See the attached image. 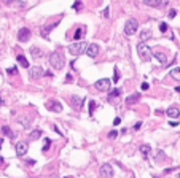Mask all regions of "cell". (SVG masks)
<instances>
[{
	"label": "cell",
	"mask_w": 180,
	"mask_h": 178,
	"mask_svg": "<svg viewBox=\"0 0 180 178\" xmlns=\"http://www.w3.org/2000/svg\"><path fill=\"white\" fill-rule=\"evenodd\" d=\"M171 76H172V78H175V80H180V69H179V67L171 70Z\"/></svg>",
	"instance_id": "cell-27"
},
{
	"label": "cell",
	"mask_w": 180,
	"mask_h": 178,
	"mask_svg": "<svg viewBox=\"0 0 180 178\" xmlns=\"http://www.w3.org/2000/svg\"><path fill=\"white\" fill-rule=\"evenodd\" d=\"M56 26H57V22H54V24H48V26H45V27L40 30V32H42V37H43V38H48V32H50V30H53L54 27H56Z\"/></svg>",
	"instance_id": "cell-15"
},
{
	"label": "cell",
	"mask_w": 180,
	"mask_h": 178,
	"mask_svg": "<svg viewBox=\"0 0 180 178\" xmlns=\"http://www.w3.org/2000/svg\"><path fill=\"white\" fill-rule=\"evenodd\" d=\"M108 16H110V10H108V6H107V8L104 10V18H108Z\"/></svg>",
	"instance_id": "cell-36"
},
{
	"label": "cell",
	"mask_w": 180,
	"mask_h": 178,
	"mask_svg": "<svg viewBox=\"0 0 180 178\" xmlns=\"http://www.w3.org/2000/svg\"><path fill=\"white\" fill-rule=\"evenodd\" d=\"M120 123H121V119H120V118H115V121H113V126H118Z\"/></svg>",
	"instance_id": "cell-38"
},
{
	"label": "cell",
	"mask_w": 180,
	"mask_h": 178,
	"mask_svg": "<svg viewBox=\"0 0 180 178\" xmlns=\"http://www.w3.org/2000/svg\"><path fill=\"white\" fill-rule=\"evenodd\" d=\"M142 89L147 91V89H148V83H142Z\"/></svg>",
	"instance_id": "cell-39"
},
{
	"label": "cell",
	"mask_w": 180,
	"mask_h": 178,
	"mask_svg": "<svg viewBox=\"0 0 180 178\" xmlns=\"http://www.w3.org/2000/svg\"><path fill=\"white\" fill-rule=\"evenodd\" d=\"M166 115H167L169 118H179L180 112H179V108H177V107H171V108H167V110H166Z\"/></svg>",
	"instance_id": "cell-14"
},
{
	"label": "cell",
	"mask_w": 180,
	"mask_h": 178,
	"mask_svg": "<svg viewBox=\"0 0 180 178\" xmlns=\"http://www.w3.org/2000/svg\"><path fill=\"white\" fill-rule=\"evenodd\" d=\"M117 135H118L117 130H110V132H108V139H117Z\"/></svg>",
	"instance_id": "cell-32"
},
{
	"label": "cell",
	"mask_w": 180,
	"mask_h": 178,
	"mask_svg": "<svg viewBox=\"0 0 180 178\" xmlns=\"http://www.w3.org/2000/svg\"><path fill=\"white\" fill-rule=\"evenodd\" d=\"M46 108L51 110V112H56V113L62 112V105H61V102H57V100H51V102H48V103H46Z\"/></svg>",
	"instance_id": "cell-10"
},
{
	"label": "cell",
	"mask_w": 180,
	"mask_h": 178,
	"mask_svg": "<svg viewBox=\"0 0 180 178\" xmlns=\"http://www.w3.org/2000/svg\"><path fill=\"white\" fill-rule=\"evenodd\" d=\"M137 51H139V56H140V59L144 60V62H148V60L151 59V49L148 48L147 45H144V43H139L137 46Z\"/></svg>",
	"instance_id": "cell-4"
},
{
	"label": "cell",
	"mask_w": 180,
	"mask_h": 178,
	"mask_svg": "<svg viewBox=\"0 0 180 178\" xmlns=\"http://www.w3.org/2000/svg\"><path fill=\"white\" fill-rule=\"evenodd\" d=\"M64 64H66V57H64V54L61 51H54L50 54V65H51L54 70L64 69Z\"/></svg>",
	"instance_id": "cell-1"
},
{
	"label": "cell",
	"mask_w": 180,
	"mask_h": 178,
	"mask_svg": "<svg viewBox=\"0 0 180 178\" xmlns=\"http://www.w3.org/2000/svg\"><path fill=\"white\" fill-rule=\"evenodd\" d=\"M139 100H140V94L139 92H134V94H131L129 97H126V103L128 105H134V103H137Z\"/></svg>",
	"instance_id": "cell-13"
},
{
	"label": "cell",
	"mask_w": 180,
	"mask_h": 178,
	"mask_svg": "<svg viewBox=\"0 0 180 178\" xmlns=\"http://www.w3.org/2000/svg\"><path fill=\"white\" fill-rule=\"evenodd\" d=\"M167 29L169 27H167V24H166V22H161V24H159V30H161V32H166Z\"/></svg>",
	"instance_id": "cell-30"
},
{
	"label": "cell",
	"mask_w": 180,
	"mask_h": 178,
	"mask_svg": "<svg viewBox=\"0 0 180 178\" xmlns=\"http://www.w3.org/2000/svg\"><path fill=\"white\" fill-rule=\"evenodd\" d=\"M27 150H29V145H27L26 142H18L16 143V154L18 156H24L27 153Z\"/></svg>",
	"instance_id": "cell-11"
},
{
	"label": "cell",
	"mask_w": 180,
	"mask_h": 178,
	"mask_svg": "<svg viewBox=\"0 0 180 178\" xmlns=\"http://www.w3.org/2000/svg\"><path fill=\"white\" fill-rule=\"evenodd\" d=\"M42 130H40V129H35V130H32V132H30V135H29V139L30 140H38L40 139V137H42Z\"/></svg>",
	"instance_id": "cell-19"
},
{
	"label": "cell",
	"mask_w": 180,
	"mask_h": 178,
	"mask_svg": "<svg viewBox=\"0 0 180 178\" xmlns=\"http://www.w3.org/2000/svg\"><path fill=\"white\" fill-rule=\"evenodd\" d=\"M3 162H5V161H3V157H0V166H2Z\"/></svg>",
	"instance_id": "cell-42"
},
{
	"label": "cell",
	"mask_w": 180,
	"mask_h": 178,
	"mask_svg": "<svg viewBox=\"0 0 180 178\" xmlns=\"http://www.w3.org/2000/svg\"><path fill=\"white\" fill-rule=\"evenodd\" d=\"M99 51H100V48H99L97 43H91V45H88V48H86V54L89 56V57H96V56L99 54Z\"/></svg>",
	"instance_id": "cell-9"
},
{
	"label": "cell",
	"mask_w": 180,
	"mask_h": 178,
	"mask_svg": "<svg viewBox=\"0 0 180 178\" xmlns=\"http://www.w3.org/2000/svg\"><path fill=\"white\" fill-rule=\"evenodd\" d=\"M137 29H139L137 19L131 18V19H128V21H126V26H124V33H126L128 37H131V35H134V33L137 32Z\"/></svg>",
	"instance_id": "cell-2"
},
{
	"label": "cell",
	"mask_w": 180,
	"mask_h": 178,
	"mask_svg": "<svg viewBox=\"0 0 180 178\" xmlns=\"http://www.w3.org/2000/svg\"><path fill=\"white\" fill-rule=\"evenodd\" d=\"M97 108V103L94 100H89V115H94V110Z\"/></svg>",
	"instance_id": "cell-28"
},
{
	"label": "cell",
	"mask_w": 180,
	"mask_h": 178,
	"mask_svg": "<svg viewBox=\"0 0 180 178\" xmlns=\"http://www.w3.org/2000/svg\"><path fill=\"white\" fill-rule=\"evenodd\" d=\"M30 54H32V57H42V56H43V53H42V49H40V48H37V46H33V48L32 49H30Z\"/></svg>",
	"instance_id": "cell-21"
},
{
	"label": "cell",
	"mask_w": 180,
	"mask_h": 178,
	"mask_svg": "<svg viewBox=\"0 0 180 178\" xmlns=\"http://www.w3.org/2000/svg\"><path fill=\"white\" fill-rule=\"evenodd\" d=\"M70 100H72V107H73V108L81 110V107H83V99H81V97L72 96V97H70Z\"/></svg>",
	"instance_id": "cell-12"
},
{
	"label": "cell",
	"mask_w": 180,
	"mask_h": 178,
	"mask_svg": "<svg viewBox=\"0 0 180 178\" xmlns=\"http://www.w3.org/2000/svg\"><path fill=\"white\" fill-rule=\"evenodd\" d=\"M94 88L97 91H108L110 89V80H107V78L97 80V81L94 83Z\"/></svg>",
	"instance_id": "cell-7"
},
{
	"label": "cell",
	"mask_w": 180,
	"mask_h": 178,
	"mask_svg": "<svg viewBox=\"0 0 180 178\" xmlns=\"http://www.w3.org/2000/svg\"><path fill=\"white\" fill-rule=\"evenodd\" d=\"M6 73H8V75H16V73H18V69H16V67H10V69L6 70Z\"/></svg>",
	"instance_id": "cell-29"
},
{
	"label": "cell",
	"mask_w": 180,
	"mask_h": 178,
	"mask_svg": "<svg viewBox=\"0 0 180 178\" xmlns=\"http://www.w3.org/2000/svg\"><path fill=\"white\" fill-rule=\"evenodd\" d=\"M151 37H153V33H151V30H142L140 32V42H147V40H150Z\"/></svg>",
	"instance_id": "cell-17"
},
{
	"label": "cell",
	"mask_w": 180,
	"mask_h": 178,
	"mask_svg": "<svg viewBox=\"0 0 180 178\" xmlns=\"http://www.w3.org/2000/svg\"><path fill=\"white\" fill-rule=\"evenodd\" d=\"M72 8H73V10H80V8H81V2H75V3L72 5Z\"/></svg>",
	"instance_id": "cell-35"
},
{
	"label": "cell",
	"mask_w": 180,
	"mask_h": 178,
	"mask_svg": "<svg viewBox=\"0 0 180 178\" xmlns=\"http://www.w3.org/2000/svg\"><path fill=\"white\" fill-rule=\"evenodd\" d=\"M19 124H22L24 127H29V124L32 123V118H29V116H21V118H18Z\"/></svg>",
	"instance_id": "cell-20"
},
{
	"label": "cell",
	"mask_w": 180,
	"mask_h": 178,
	"mask_svg": "<svg viewBox=\"0 0 180 178\" xmlns=\"http://www.w3.org/2000/svg\"><path fill=\"white\" fill-rule=\"evenodd\" d=\"M70 81H72V75L69 73V75H67V83H70Z\"/></svg>",
	"instance_id": "cell-41"
},
{
	"label": "cell",
	"mask_w": 180,
	"mask_h": 178,
	"mask_svg": "<svg viewBox=\"0 0 180 178\" xmlns=\"http://www.w3.org/2000/svg\"><path fill=\"white\" fill-rule=\"evenodd\" d=\"M86 48H88V45H86V43H83V42H75V43H73V45H70L69 46V53H70V54H73V56H80L81 54V53H86Z\"/></svg>",
	"instance_id": "cell-3"
},
{
	"label": "cell",
	"mask_w": 180,
	"mask_h": 178,
	"mask_svg": "<svg viewBox=\"0 0 180 178\" xmlns=\"http://www.w3.org/2000/svg\"><path fill=\"white\" fill-rule=\"evenodd\" d=\"M2 2H3V3H6V5H11V3L15 2V0H2Z\"/></svg>",
	"instance_id": "cell-40"
},
{
	"label": "cell",
	"mask_w": 180,
	"mask_h": 178,
	"mask_svg": "<svg viewBox=\"0 0 180 178\" xmlns=\"http://www.w3.org/2000/svg\"><path fill=\"white\" fill-rule=\"evenodd\" d=\"M50 145H51V140H50V139H46L45 146H43V151H46V150H48V148H50Z\"/></svg>",
	"instance_id": "cell-34"
},
{
	"label": "cell",
	"mask_w": 180,
	"mask_h": 178,
	"mask_svg": "<svg viewBox=\"0 0 180 178\" xmlns=\"http://www.w3.org/2000/svg\"><path fill=\"white\" fill-rule=\"evenodd\" d=\"M150 151H151V148H150V145H142L140 146V153L144 154L145 157L148 156V154H150Z\"/></svg>",
	"instance_id": "cell-25"
},
{
	"label": "cell",
	"mask_w": 180,
	"mask_h": 178,
	"mask_svg": "<svg viewBox=\"0 0 180 178\" xmlns=\"http://www.w3.org/2000/svg\"><path fill=\"white\" fill-rule=\"evenodd\" d=\"M2 132H3V134H5V135H8V137H10V139H15V137H16V134H15V132H13V130H11V129H10V127H8V126H3V127H2Z\"/></svg>",
	"instance_id": "cell-22"
},
{
	"label": "cell",
	"mask_w": 180,
	"mask_h": 178,
	"mask_svg": "<svg viewBox=\"0 0 180 178\" xmlns=\"http://www.w3.org/2000/svg\"><path fill=\"white\" fill-rule=\"evenodd\" d=\"M153 57H156L159 60L161 64H164V65H167V57H166V54L164 53H159V51H156L155 54H153Z\"/></svg>",
	"instance_id": "cell-16"
},
{
	"label": "cell",
	"mask_w": 180,
	"mask_h": 178,
	"mask_svg": "<svg viewBox=\"0 0 180 178\" xmlns=\"http://www.w3.org/2000/svg\"><path fill=\"white\" fill-rule=\"evenodd\" d=\"M16 60H18V62H19V65H21V67H24V69H29V67H30L29 60H27V59H26L22 54H19L18 57H16Z\"/></svg>",
	"instance_id": "cell-18"
},
{
	"label": "cell",
	"mask_w": 180,
	"mask_h": 178,
	"mask_svg": "<svg viewBox=\"0 0 180 178\" xmlns=\"http://www.w3.org/2000/svg\"><path fill=\"white\" fill-rule=\"evenodd\" d=\"M100 177L102 178H112L113 177V167L110 164H102L100 167Z\"/></svg>",
	"instance_id": "cell-8"
},
{
	"label": "cell",
	"mask_w": 180,
	"mask_h": 178,
	"mask_svg": "<svg viewBox=\"0 0 180 178\" xmlns=\"http://www.w3.org/2000/svg\"><path fill=\"white\" fill-rule=\"evenodd\" d=\"M140 127H142V123H135V126H134V129H135V130H139Z\"/></svg>",
	"instance_id": "cell-37"
},
{
	"label": "cell",
	"mask_w": 180,
	"mask_h": 178,
	"mask_svg": "<svg viewBox=\"0 0 180 178\" xmlns=\"http://www.w3.org/2000/svg\"><path fill=\"white\" fill-rule=\"evenodd\" d=\"M175 16H177V11H175V10H169V18L174 19Z\"/></svg>",
	"instance_id": "cell-33"
},
{
	"label": "cell",
	"mask_w": 180,
	"mask_h": 178,
	"mask_svg": "<svg viewBox=\"0 0 180 178\" xmlns=\"http://www.w3.org/2000/svg\"><path fill=\"white\" fill-rule=\"evenodd\" d=\"M118 80H120V75H118V70L115 69V70H113V81L118 83Z\"/></svg>",
	"instance_id": "cell-31"
},
{
	"label": "cell",
	"mask_w": 180,
	"mask_h": 178,
	"mask_svg": "<svg viewBox=\"0 0 180 178\" xmlns=\"http://www.w3.org/2000/svg\"><path fill=\"white\" fill-rule=\"evenodd\" d=\"M175 91H177V92L180 94V86H177V88H175Z\"/></svg>",
	"instance_id": "cell-43"
},
{
	"label": "cell",
	"mask_w": 180,
	"mask_h": 178,
	"mask_svg": "<svg viewBox=\"0 0 180 178\" xmlns=\"http://www.w3.org/2000/svg\"><path fill=\"white\" fill-rule=\"evenodd\" d=\"M144 3L148 6H159L161 5V0H144Z\"/></svg>",
	"instance_id": "cell-26"
},
{
	"label": "cell",
	"mask_w": 180,
	"mask_h": 178,
	"mask_svg": "<svg viewBox=\"0 0 180 178\" xmlns=\"http://www.w3.org/2000/svg\"><path fill=\"white\" fill-rule=\"evenodd\" d=\"M83 32H84L83 27H78V29L75 30V33H73V40H75V42H77V40H80L81 37H83Z\"/></svg>",
	"instance_id": "cell-24"
},
{
	"label": "cell",
	"mask_w": 180,
	"mask_h": 178,
	"mask_svg": "<svg viewBox=\"0 0 180 178\" xmlns=\"http://www.w3.org/2000/svg\"><path fill=\"white\" fill-rule=\"evenodd\" d=\"M3 145V139H0V146H2Z\"/></svg>",
	"instance_id": "cell-44"
},
{
	"label": "cell",
	"mask_w": 180,
	"mask_h": 178,
	"mask_svg": "<svg viewBox=\"0 0 180 178\" xmlns=\"http://www.w3.org/2000/svg\"><path fill=\"white\" fill-rule=\"evenodd\" d=\"M177 178H180V175H179V177H177Z\"/></svg>",
	"instance_id": "cell-45"
},
{
	"label": "cell",
	"mask_w": 180,
	"mask_h": 178,
	"mask_svg": "<svg viewBox=\"0 0 180 178\" xmlns=\"http://www.w3.org/2000/svg\"><path fill=\"white\" fill-rule=\"evenodd\" d=\"M30 35H32L30 29H27V27H21V29H19V32H18V40H19L21 43L29 42V40H30Z\"/></svg>",
	"instance_id": "cell-5"
},
{
	"label": "cell",
	"mask_w": 180,
	"mask_h": 178,
	"mask_svg": "<svg viewBox=\"0 0 180 178\" xmlns=\"http://www.w3.org/2000/svg\"><path fill=\"white\" fill-rule=\"evenodd\" d=\"M120 94H121V89H113L110 94H108V102H112L113 99H117V97L120 96Z\"/></svg>",
	"instance_id": "cell-23"
},
{
	"label": "cell",
	"mask_w": 180,
	"mask_h": 178,
	"mask_svg": "<svg viewBox=\"0 0 180 178\" xmlns=\"http://www.w3.org/2000/svg\"><path fill=\"white\" fill-rule=\"evenodd\" d=\"M43 75H45V70H43L40 65L30 67V70H29V76H30L32 80H37V78H40V76H43Z\"/></svg>",
	"instance_id": "cell-6"
}]
</instances>
